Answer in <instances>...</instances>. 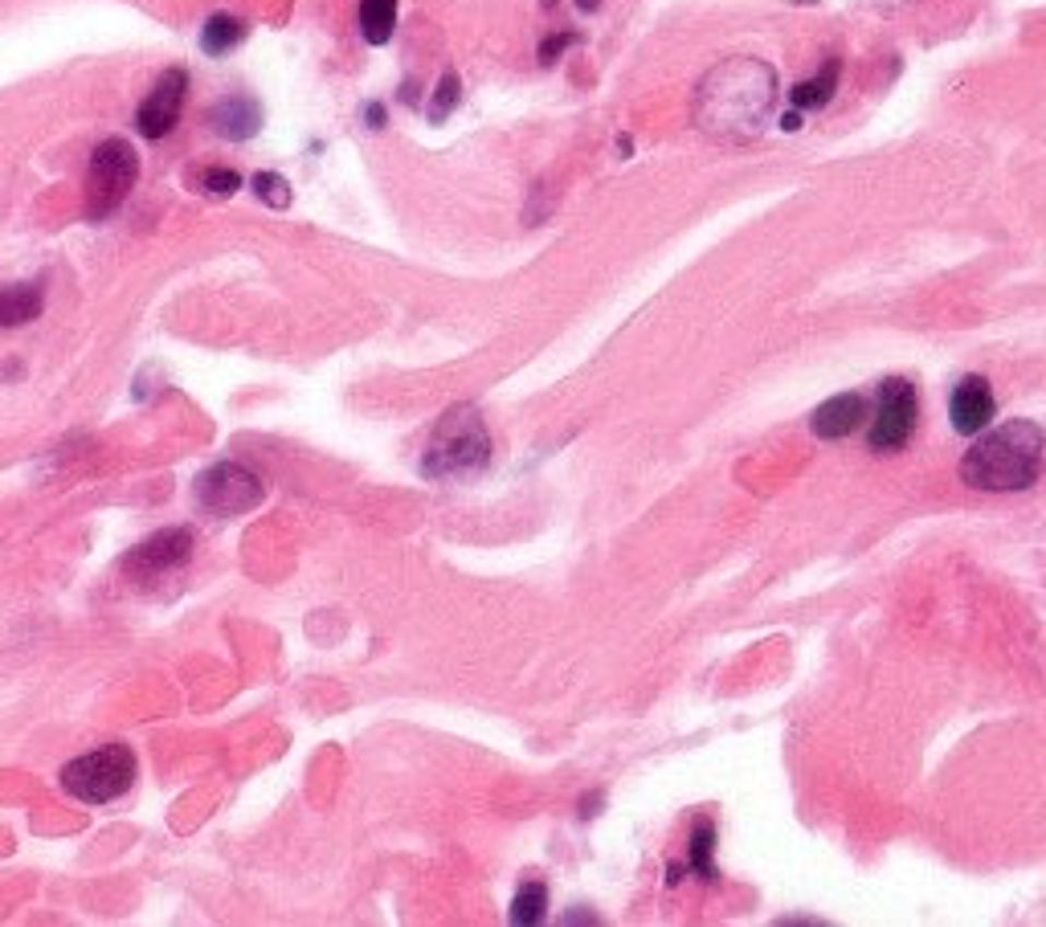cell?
I'll use <instances>...</instances> for the list:
<instances>
[{"label": "cell", "mask_w": 1046, "mask_h": 927, "mask_svg": "<svg viewBox=\"0 0 1046 927\" xmlns=\"http://www.w3.org/2000/svg\"><path fill=\"white\" fill-rule=\"evenodd\" d=\"M1046 433L1034 421H1010L977 437L961 458V482L973 491H1026L1043 474Z\"/></svg>", "instance_id": "1"}, {"label": "cell", "mask_w": 1046, "mask_h": 927, "mask_svg": "<svg viewBox=\"0 0 1046 927\" xmlns=\"http://www.w3.org/2000/svg\"><path fill=\"white\" fill-rule=\"evenodd\" d=\"M486 462H491V433L470 404H458L437 421L422 470L430 479H470V474H483Z\"/></svg>", "instance_id": "2"}, {"label": "cell", "mask_w": 1046, "mask_h": 927, "mask_svg": "<svg viewBox=\"0 0 1046 927\" xmlns=\"http://www.w3.org/2000/svg\"><path fill=\"white\" fill-rule=\"evenodd\" d=\"M131 781H136V756L124 743H107L98 752L70 760L62 768V788L86 805H107L115 797H124Z\"/></svg>", "instance_id": "3"}, {"label": "cell", "mask_w": 1046, "mask_h": 927, "mask_svg": "<svg viewBox=\"0 0 1046 927\" xmlns=\"http://www.w3.org/2000/svg\"><path fill=\"white\" fill-rule=\"evenodd\" d=\"M140 180V152L127 140H103L91 155V176H86V216L103 221Z\"/></svg>", "instance_id": "4"}, {"label": "cell", "mask_w": 1046, "mask_h": 927, "mask_svg": "<svg viewBox=\"0 0 1046 927\" xmlns=\"http://www.w3.org/2000/svg\"><path fill=\"white\" fill-rule=\"evenodd\" d=\"M916 418H920V397L912 380L891 376L879 385V401H874V418L867 425V446L874 454H895L912 442L916 433Z\"/></svg>", "instance_id": "5"}, {"label": "cell", "mask_w": 1046, "mask_h": 927, "mask_svg": "<svg viewBox=\"0 0 1046 927\" xmlns=\"http://www.w3.org/2000/svg\"><path fill=\"white\" fill-rule=\"evenodd\" d=\"M266 495V482L254 474L250 466L242 462H221L213 470H204L197 482V503L209 515H242L254 511Z\"/></svg>", "instance_id": "6"}, {"label": "cell", "mask_w": 1046, "mask_h": 927, "mask_svg": "<svg viewBox=\"0 0 1046 927\" xmlns=\"http://www.w3.org/2000/svg\"><path fill=\"white\" fill-rule=\"evenodd\" d=\"M185 94H188V74H185V70H168V74L160 78L156 86H152V94L143 98L140 115H136L140 136H148V140H164V136H168V131L176 127V119H180Z\"/></svg>", "instance_id": "7"}, {"label": "cell", "mask_w": 1046, "mask_h": 927, "mask_svg": "<svg viewBox=\"0 0 1046 927\" xmlns=\"http://www.w3.org/2000/svg\"><path fill=\"white\" fill-rule=\"evenodd\" d=\"M192 552V536L185 527H168V531H156L152 540H143L131 556L124 560V572L140 576V580H156L164 572L180 568Z\"/></svg>", "instance_id": "8"}, {"label": "cell", "mask_w": 1046, "mask_h": 927, "mask_svg": "<svg viewBox=\"0 0 1046 927\" xmlns=\"http://www.w3.org/2000/svg\"><path fill=\"white\" fill-rule=\"evenodd\" d=\"M867 413H871V404H867L862 392H838V397H830V401L813 409L810 430L822 442H843V437H850V433H859L867 425Z\"/></svg>", "instance_id": "9"}, {"label": "cell", "mask_w": 1046, "mask_h": 927, "mask_svg": "<svg viewBox=\"0 0 1046 927\" xmlns=\"http://www.w3.org/2000/svg\"><path fill=\"white\" fill-rule=\"evenodd\" d=\"M998 413V397L985 376H965L949 397V418L956 433H982Z\"/></svg>", "instance_id": "10"}, {"label": "cell", "mask_w": 1046, "mask_h": 927, "mask_svg": "<svg viewBox=\"0 0 1046 927\" xmlns=\"http://www.w3.org/2000/svg\"><path fill=\"white\" fill-rule=\"evenodd\" d=\"M209 124H213V131L225 136V140H250L254 131L262 127V107H258L254 98L234 94V98H221L218 107L209 110Z\"/></svg>", "instance_id": "11"}, {"label": "cell", "mask_w": 1046, "mask_h": 927, "mask_svg": "<svg viewBox=\"0 0 1046 927\" xmlns=\"http://www.w3.org/2000/svg\"><path fill=\"white\" fill-rule=\"evenodd\" d=\"M397 30V0H360V33L368 46H385Z\"/></svg>", "instance_id": "12"}, {"label": "cell", "mask_w": 1046, "mask_h": 927, "mask_svg": "<svg viewBox=\"0 0 1046 927\" xmlns=\"http://www.w3.org/2000/svg\"><path fill=\"white\" fill-rule=\"evenodd\" d=\"M42 315V286H9L0 291V327H21Z\"/></svg>", "instance_id": "13"}, {"label": "cell", "mask_w": 1046, "mask_h": 927, "mask_svg": "<svg viewBox=\"0 0 1046 927\" xmlns=\"http://www.w3.org/2000/svg\"><path fill=\"white\" fill-rule=\"evenodd\" d=\"M242 37H246V25L237 21V16L230 13H218L204 21L201 30V49L209 54V58H221V54H230L234 46H242Z\"/></svg>", "instance_id": "14"}, {"label": "cell", "mask_w": 1046, "mask_h": 927, "mask_svg": "<svg viewBox=\"0 0 1046 927\" xmlns=\"http://www.w3.org/2000/svg\"><path fill=\"white\" fill-rule=\"evenodd\" d=\"M834 86H838V62H826L818 78H810V82H797L789 98H794V107H797V110L826 107L830 98H834Z\"/></svg>", "instance_id": "15"}, {"label": "cell", "mask_w": 1046, "mask_h": 927, "mask_svg": "<svg viewBox=\"0 0 1046 927\" xmlns=\"http://www.w3.org/2000/svg\"><path fill=\"white\" fill-rule=\"evenodd\" d=\"M544 903H548V891H544V882H524L516 891V899H512V924H519V927H531V924H540L544 919Z\"/></svg>", "instance_id": "16"}, {"label": "cell", "mask_w": 1046, "mask_h": 927, "mask_svg": "<svg viewBox=\"0 0 1046 927\" xmlns=\"http://www.w3.org/2000/svg\"><path fill=\"white\" fill-rule=\"evenodd\" d=\"M712 846H716V825L703 821L695 825V837H691V866L700 879H716V863H712Z\"/></svg>", "instance_id": "17"}, {"label": "cell", "mask_w": 1046, "mask_h": 927, "mask_svg": "<svg viewBox=\"0 0 1046 927\" xmlns=\"http://www.w3.org/2000/svg\"><path fill=\"white\" fill-rule=\"evenodd\" d=\"M254 192H258V201H266L270 209H286V204H291V185L282 180L279 172H258V176H254Z\"/></svg>", "instance_id": "18"}, {"label": "cell", "mask_w": 1046, "mask_h": 927, "mask_svg": "<svg viewBox=\"0 0 1046 927\" xmlns=\"http://www.w3.org/2000/svg\"><path fill=\"white\" fill-rule=\"evenodd\" d=\"M458 94H462L458 74H442V82H437V91H434V103H430V119H434V124H442V119L458 107Z\"/></svg>", "instance_id": "19"}, {"label": "cell", "mask_w": 1046, "mask_h": 927, "mask_svg": "<svg viewBox=\"0 0 1046 927\" xmlns=\"http://www.w3.org/2000/svg\"><path fill=\"white\" fill-rule=\"evenodd\" d=\"M204 192H213V197H234L237 188H242V176H237L234 168H209L201 176Z\"/></svg>", "instance_id": "20"}, {"label": "cell", "mask_w": 1046, "mask_h": 927, "mask_svg": "<svg viewBox=\"0 0 1046 927\" xmlns=\"http://www.w3.org/2000/svg\"><path fill=\"white\" fill-rule=\"evenodd\" d=\"M564 46H573V33H561V37H548L544 46H540V62H556V54H561Z\"/></svg>", "instance_id": "21"}, {"label": "cell", "mask_w": 1046, "mask_h": 927, "mask_svg": "<svg viewBox=\"0 0 1046 927\" xmlns=\"http://www.w3.org/2000/svg\"><path fill=\"white\" fill-rule=\"evenodd\" d=\"M597 4H601V0H577V9H585V13H593Z\"/></svg>", "instance_id": "22"}]
</instances>
